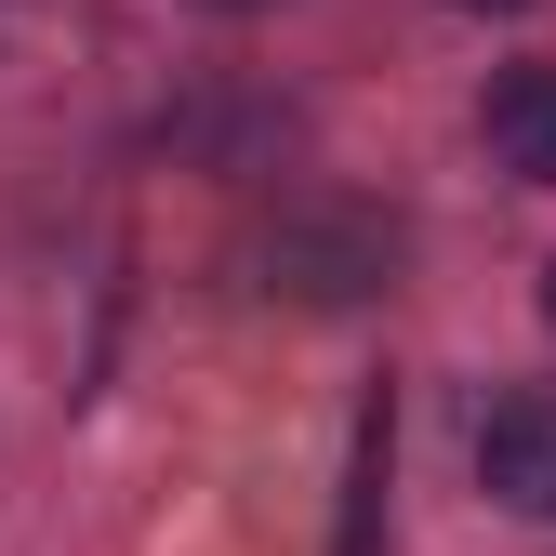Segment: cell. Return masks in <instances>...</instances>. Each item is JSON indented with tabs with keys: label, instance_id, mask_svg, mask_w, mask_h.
Wrapping results in <instances>:
<instances>
[{
	"label": "cell",
	"instance_id": "1",
	"mask_svg": "<svg viewBox=\"0 0 556 556\" xmlns=\"http://www.w3.org/2000/svg\"><path fill=\"white\" fill-rule=\"evenodd\" d=\"M384 265H397V239H384L371 213H305V226L265 239V278H278L292 305H358Z\"/></svg>",
	"mask_w": 556,
	"mask_h": 556
},
{
	"label": "cell",
	"instance_id": "4",
	"mask_svg": "<svg viewBox=\"0 0 556 556\" xmlns=\"http://www.w3.org/2000/svg\"><path fill=\"white\" fill-rule=\"evenodd\" d=\"M199 14H278V0H199Z\"/></svg>",
	"mask_w": 556,
	"mask_h": 556
},
{
	"label": "cell",
	"instance_id": "5",
	"mask_svg": "<svg viewBox=\"0 0 556 556\" xmlns=\"http://www.w3.org/2000/svg\"><path fill=\"white\" fill-rule=\"evenodd\" d=\"M464 14H530V0H464Z\"/></svg>",
	"mask_w": 556,
	"mask_h": 556
},
{
	"label": "cell",
	"instance_id": "6",
	"mask_svg": "<svg viewBox=\"0 0 556 556\" xmlns=\"http://www.w3.org/2000/svg\"><path fill=\"white\" fill-rule=\"evenodd\" d=\"M543 318H556V265H543Z\"/></svg>",
	"mask_w": 556,
	"mask_h": 556
},
{
	"label": "cell",
	"instance_id": "3",
	"mask_svg": "<svg viewBox=\"0 0 556 556\" xmlns=\"http://www.w3.org/2000/svg\"><path fill=\"white\" fill-rule=\"evenodd\" d=\"M477 132H491V160L517 186H556V66H504L491 106H477Z\"/></svg>",
	"mask_w": 556,
	"mask_h": 556
},
{
	"label": "cell",
	"instance_id": "2",
	"mask_svg": "<svg viewBox=\"0 0 556 556\" xmlns=\"http://www.w3.org/2000/svg\"><path fill=\"white\" fill-rule=\"evenodd\" d=\"M477 477H491V504L556 517V384L491 397V425H477Z\"/></svg>",
	"mask_w": 556,
	"mask_h": 556
}]
</instances>
